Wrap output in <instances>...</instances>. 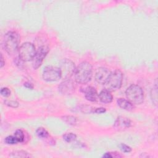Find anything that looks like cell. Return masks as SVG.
<instances>
[{
    "label": "cell",
    "mask_w": 158,
    "mask_h": 158,
    "mask_svg": "<svg viewBox=\"0 0 158 158\" xmlns=\"http://www.w3.org/2000/svg\"><path fill=\"white\" fill-rule=\"evenodd\" d=\"M92 77V66L88 62H83L76 69L75 78L77 83L86 84L89 82Z\"/></svg>",
    "instance_id": "6da1fadb"
},
{
    "label": "cell",
    "mask_w": 158,
    "mask_h": 158,
    "mask_svg": "<svg viewBox=\"0 0 158 158\" xmlns=\"http://www.w3.org/2000/svg\"><path fill=\"white\" fill-rule=\"evenodd\" d=\"M20 39L19 35L15 31H9L5 35L3 40L4 47L9 54L15 53L19 48Z\"/></svg>",
    "instance_id": "7a4b0ae2"
},
{
    "label": "cell",
    "mask_w": 158,
    "mask_h": 158,
    "mask_svg": "<svg viewBox=\"0 0 158 158\" xmlns=\"http://www.w3.org/2000/svg\"><path fill=\"white\" fill-rule=\"evenodd\" d=\"M125 94L128 100L133 104H140L144 101L143 91L138 85H130L127 89Z\"/></svg>",
    "instance_id": "3957f363"
},
{
    "label": "cell",
    "mask_w": 158,
    "mask_h": 158,
    "mask_svg": "<svg viewBox=\"0 0 158 158\" xmlns=\"http://www.w3.org/2000/svg\"><path fill=\"white\" fill-rule=\"evenodd\" d=\"M123 75L120 70H115L110 73L109 77L106 83V87L107 90L113 91L120 88L122 83Z\"/></svg>",
    "instance_id": "277c9868"
},
{
    "label": "cell",
    "mask_w": 158,
    "mask_h": 158,
    "mask_svg": "<svg viewBox=\"0 0 158 158\" xmlns=\"http://www.w3.org/2000/svg\"><path fill=\"white\" fill-rule=\"evenodd\" d=\"M36 53L35 46L29 42H26L22 44L19 49V58L21 60L27 62L33 59Z\"/></svg>",
    "instance_id": "5b68a950"
},
{
    "label": "cell",
    "mask_w": 158,
    "mask_h": 158,
    "mask_svg": "<svg viewBox=\"0 0 158 158\" xmlns=\"http://www.w3.org/2000/svg\"><path fill=\"white\" fill-rule=\"evenodd\" d=\"M62 78L60 68L49 65L44 68L43 73V78L46 81H56Z\"/></svg>",
    "instance_id": "8992f818"
},
{
    "label": "cell",
    "mask_w": 158,
    "mask_h": 158,
    "mask_svg": "<svg viewBox=\"0 0 158 158\" xmlns=\"http://www.w3.org/2000/svg\"><path fill=\"white\" fill-rule=\"evenodd\" d=\"M59 68L61 71L62 78H64V80L70 78L76 70L74 63L67 59H63L60 62Z\"/></svg>",
    "instance_id": "52a82bcc"
},
{
    "label": "cell",
    "mask_w": 158,
    "mask_h": 158,
    "mask_svg": "<svg viewBox=\"0 0 158 158\" xmlns=\"http://www.w3.org/2000/svg\"><path fill=\"white\" fill-rule=\"evenodd\" d=\"M49 48L46 46H40L37 51H36L35 55L32 59L33 67L35 69H38L42 64L43 59L49 52Z\"/></svg>",
    "instance_id": "ba28073f"
},
{
    "label": "cell",
    "mask_w": 158,
    "mask_h": 158,
    "mask_svg": "<svg viewBox=\"0 0 158 158\" xmlns=\"http://www.w3.org/2000/svg\"><path fill=\"white\" fill-rule=\"evenodd\" d=\"M59 91L64 95L72 94L75 91V85L70 78L64 80L59 85Z\"/></svg>",
    "instance_id": "9c48e42d"
},
{
    "label": "cell",
    "mask_w": 158,
    "mask_h": 158,
    "mask_svg": "<svg viewBox=\"0 0 158 158\" xmlns=\"http://www.w3.org/2000/svg\"><path fill=\"white\" fill-rule=\"evenodd\" d=\"M110 72L105 67H99L97 69L95 74L96 81L101 85H105L109 77Z\"/></svg>",
    "instance_id": "30bf717a"
},
{
    "label": "cell",
    "mask_w": 158,
    "mask_h": 158,
    "mask_svg": "<svg viewBox=\"0 0 158 158\" xmlns=\"http://www.w3.org/2000/svg\"><path fill=\"white\" fill-rule=\"evenodd\" d=\"M131 125V120L125 117L120 116L117 117L115 123H114V128L118 130H123L127 128H128Z\"/></svg>",
    "instance_id": "8fae6325"
},
{
    "label": "cell",
    "mask_w": 158,
    "mask_h": 158,
    "mask_svg": "<svg viewBox=\"0 0 158 158\" xmlns=\"http://www.w3.org/2000/svg\"><path fill=\"white\" fill-rule=\"evenodd\" d=\"M85 98L89 101L96 102L99 98V94L96 89L93 86H88L84 90Z\"/></svg>",
    "instance_id": "7c38bea8"
},
{
    "label": "cell",
    "mask_w": 158,
    "mask_h": 158,
    "mask_svg": "<svg viewBox=\"0 0 158 158\" xmlns=\"http://www.w3.org/2000/svg\"><path fill=\"white\" fill-rule=\"evenodd\" d=\"M99 98L102 102L108 104L112 101L113 96L110 91L107 90V89H104L99 94Z\"/></svg>",
    "instance_id": "4fadbf2b"
},
{
    "label": "cell",
    "mask_w": 158,
    "mask_h": 158,
    "mask_svg": "<svg viewBox=\"0 0 158 158\" xmlns=\"http://www.w3.org/2000/svg\"><path fill=\"white\" fill-rule=\"evenodd\" d=\"M118 106L126 110L131 111L133 110L135 108L134 104H133L131 102H130L128 100L123 99V98H118L117 101Z\"/></svg>",
    "instance_id": "5bb4252c"
},
{
    "label": "cell",
    "mask_w": 158,
    "mask_h": 158,
    "mask_svg": "<svg viewBox=\"0 0 158 158\" xmlns=\"http://www.w3.org/2000/svg\"><path fill=\"white\" fill-rule=\"evenodd\" d=\"M10 157H31L30 154H28L25 151H15L9 154Z\"/></svg>",
    "instance_id": "9a60e30c"
},
{
    "label": "cell",
    "mask_w": 158,
    "mask_h": 158,
    "mask_svg": "<svg viewBox=\"0 0 158 158\" xmlns=\"http://www.w3.org/2000/svg\"><path fill=\"white\" fill-rule=\"evenodd\" d=\"M36 133L37 136L41 139H45V138H47L49 137V133H48V131L43 127L38 128L36 130Z\"/></svg>",
    "instance_id": "2e32d148"
},
{
    "label": "cell",
    "mask_w": 158,
    "mask_h": 158,
    "mask_svg": "<svg viewBox=\"0 0 158 158\" xmlns=\"http://www.w3.org/2000/svg\"><path fill=\"white\" fill-rule=\"evenodd\" d=\"M62 120L67 124L71 125H75L77 123V118L72 115H66L62 117Z\"/></svg>",
    "instance_id": "e0dca14e"
},
{
    "label": "cell",
    "mask_w": 158,
    "mask_h": 158,
    "mask_svg": "<svg viewBox=\"0 0 158 158\" xmlns=\"http://www.w3.org/2000/svg\"><path fill=\"white\" fill-rule=\"evenodd\" d=\"M14 136L15 137V138L17 139L18 142L19 143H22L24 141L25 139V136H24V133L23 132V131L20 129H18L17 130L15 133Z\"/></svg>",
    "instance_id": "ac0fdd59"
},
{
    "label": "cell",
    "mask_w": 158,
    "mask_h": 158,
    "mask_svg": "<svg viewBox=\"0 0 158 158\" xmlns=\"http://www.w3.org/2000/svg\"><path fill=\"white\" fill-rule=\"evenodd\" d=\"M76 138H77L76 135L73 133H68L63 135V139L67 143H70L76 139Z\"/></svg>",
    "instance_id": "d6986e66"
},
{
    "label": "cell",
    "mask_w": 158,
    "mask_h": 158,
    "mask_svg": "<svg viewBox=\"0 0 158 158\" xmlns=\"http://www.w3.org/2000/svg\"><path fill=\"white\" fill-rule=\"evenodd\" d=\"M157 83H156L155 87L153 88L151 91V99L152 100V102L155 105H157Z\"/></svg>",
    "instance_id": "ffe728a7"
},
{
    "label": "cell",
    "mask_w": 158,
    "mask_h": 158,
    "mask_svg": "<svg viewBox=\"0 0 158 158\" xmlns=\"http://www.w3.org/2000/svg\"><path fill=\"white\" fill-rule=\"evenodd\" d=\"M4 141L6 144H17V143H19L17 139L15 138V137L14 136H7L5 138Z\"/></svg>",
    "instance_id": "44dd1931"
},
{
    "label": "cell",
    "mask_w": 158,
    "mask_h": 158,
    "mask_svg": "<svg viewBox=\"0 0 158 158\" xmlns=\"http://www.w3.org/2000/svg\"><path fill=\"white\" fill-rule=\"evenodd\" d=\"M4 104L9 107L16 108L19 106V103L17 101H9V100H6L4 101Z\"/></svg>",
    "instance_id": "7402d4cb"
},
{
    "label": "cell",
    "mask_w": 158,
    "mask_h": 158,
    "mask_svg": "<svg viewBox=\"0 0 158 158\" xmlns=\"http://www.w3.org/2000/svg\"><path fill=\"white\" fill-rule=\"evenodd\" d=\"M10 91L8 88L4 87V88H2L1 89V94L2 96L4 97H8L10 95Z\"/></svg>",
    "instance_id": "603a6c76"
},
{
    "label": "cell",
    "mask_w": 158,
    "mask_h": 158,
    "mask_svg": "<svg viewBox=\"0 0 158 158\" xmlns=\"http://www.w3.org/2000/svg\"><path fill=\"white\" fill-rule=\"evenodd\" d=\"M120 149L123 152H130L131 151V148L127 146V144H120Z\"/></svg>",
    "instance_id": "cb8c5ba5"
},
{
    "label": "cell",
    "mask_w": 158,
    "mask_h": 158,
    "mask_svg": "<svg viewBox=\"0 0 158 158\" xmlns=\"http://www.w3.org/2000/svg\"><path fill=\"white\" fill-rule=\"evenodd\" d=\"M95 113L97 114H102L106 112V109L104 107H99V108H96L95 110L94 111Z\"/></svg>",
    "instance_id": "d4e9b609"
},
{
    "label": "cell",
    "mask_w": 158,
    "mask_h": 158,
    "mask_svg": "<svg viewBox=\"0 0 158 158\" xmlns=\"http://www.w3.org/2000/svg\"><path fill=\"white\" fill-rule=\"evenodd\" d=\"M24 86L26 87L27 88L30 89H32L33 88V85H32L31 83H29V82H25V83H24Z\"/></svg>",
    "instance_id": "484cf974"
},
{
    "label": "cell",
    "mask_w": 158,
    "mask_h": 158,
    "mask_svg": "<svg viewBox=\"0 0 158 158\" xmlns=\"http://www.w3.org/2000/svg\"><path fill=\"white\" fill-rule=\"evenodd\" d=\"M4 64H5V62H4V61L3 56H2V54H1V67L2 68V67L4 66Z\"/></svg>",
    "instance_id": "4316f807"
},
{
    "label": "cell",
    "mask_w": 158,
    "mask_h": 158,
    "mask_svg": "<svg viewBox=\"0 0 158 158\" xmlns=\"http://www.w3.org/2000/svg\"><path fill=\"white\" fill-rule=\"evenodd\" d=\"M102 157H107V158H108V157H112V154H111L110 152H106L105 154L103 155Z\"/></svg>",
    "instance_id": "83f0119b"
}]
</instances>
